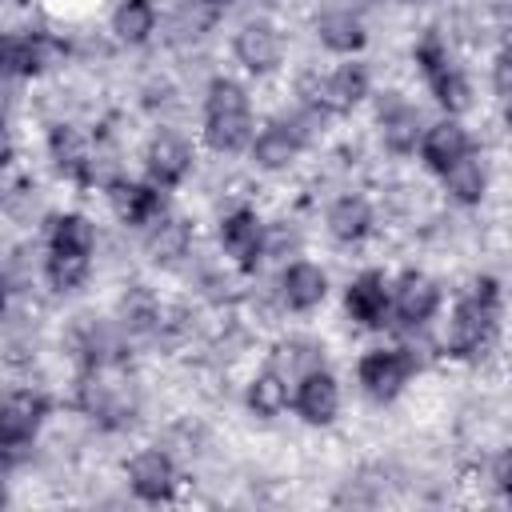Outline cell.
<instances>
[{
	"label": "cell",
	"instance_id": "1",
	"mask_svg": "<svg viewBox=\"0 0 512 512\" xmlns=\"http://www.w3.org/2000/svg\"><path fill=\"white\" fill-rule=\"evenodd\" d=\"M252 140V112H248V96L236 80H212L208 84V100H204V144L220 156L240 152Z\"/></svg>",
	"mask_w": 512,
	"mask_h": 512
},
{
	"label": "cell",
	"instance_id": "2",
	"mask_svg": "<svg viewBox=\"0 0 512 512\" xmlns=\"http://www.w3.org/2000/svg\"><path fill=\"white\" fill-rule=\"evenodd\" d=\"M496 320H500V288L492 276H480L472 296H464L448 320V332H444V352L448 356H476L492 332H496Z\"/></svg>",
	"mask_w": 512,
	"mask_h": 512
},
{
	"label": "cell",
	"instance_id": "3",
	"mask_svg": "<svg viewBox=\"0 0 512 512\" xmlns=\"http://www.w3.org/2000/svg\"><path fill=\"white\" fill-rule=\"evenodd\" d=\"M416 64H420V72H424V80H428V88H432V96L448 108V112H464L468 108V80L460 76V68L452 64V56H448V48L440 44V36H424L420 40V48H416Z\"/></svg>",
	"mask_w": 512,
	"mask_h": 512
},
{
	"label": "cell",
	"instance_id": "4",
	"mask_svg": "<svg viewBox=\"0 0 512 512\" xmlns=\"http://www.w3.org/2000/svg\"><path fill=\"white\" fill-rule=\"evenodd\" d=\"M416 372V360L408 356V348H376L360 360L356 376H360V388L372 396V400H392L400 396V388L408 384V376Z\"/></svg>",
	"mask_w": 512,
	"mask_h": 512
},
{
	"label": "cell",
	"instance_id": "5",
	"mask_svg": "<svg viewBox=\"0 0 512 512\" xmlns=\"http://www.w3.org/2000/svg\"><path fill=\"white\" fill-rule=\"evenodd\" d=\"M388 304H392V312H396L400 324L420 328V324H428L432 312L440 308V288H436V280H428L424 272H404V276L396 280V288H388Z\"/></svg>",
	"mask_w": 512,
	"mask_h": 512
},
{
	"label": "cell",
	"instance_id": "6",
	"mask_svg": "<svg viewBox=\"0 0 512 512\" xmlns=\"http://www.w3.org/2000/svg\"><path fill=\"white\" fill-rule=\"evenodd\" d=\"M288 400L308 424H332L336 412H340V388H336L332 372H324V364L296 376V392Z\"/></svg>",
	"mask_w": 512,
	"mask_h": 512
},
{
	"label": "cell",
	"instance_id": "7",
	"mask_svg": "<svg viewBox=\"0 0 512 512\" xmlns=\"http://www.w3.org/2000/svg\"><path fill=\"white\" fill-rule=\"evenodd\" d=\"M108 204L120 224H156L164 216V196L156 184H132V180H108Z\"/></svg>",
	"mask_w": 512,
	"mask_h": 512
},
{
	"label": "cell",
	"instance_id": "8",
	"mask_svg": "<svg viewBox=\"0 0 512 512\" xmlns=\"http://www.w3.org/2000/svg\"><path fill=\"white\" fill-rule=\"evenodd\" d=\"M128 484H132V492H136L140 500L160 504V500H168L172 488H176V464L168 460V452L144 448V452H136V456L128 460Z\"/></svg>",
	"mask_w": 512,
	"mask_h": 512
},
{
	"label": "cell",
	"instance_id": "9",
	"mask_svg": "<svg viewBox=\"0 0 512 512\" xmlns=\"http://www.w3.org/2000/svg\"><path fill=\"white\" fill-rule=\"evenodd\" d=\"M364 96H368V68L364 64H340L332 76H324L316 84V92L308 100L320 112H352Z\"/></svg>",
	"mask_w": 512,
	"mask_h": 512
},
{
	"label": "cell",
	"instance_id": "10",
	"mask_svg": "<svg viewBox=\"0 0 512 512\" xmlns=\"http://www.w3.org/2000/svg\"><path fill=\"white\" fill-rule=\"evenodd\" d=\"M220 244H224V252H228L244 272H252L256 260H260V252H264V228H260V216H256L252 208H236V212H228V216L220 220Z\"/></svg>",
	"mask_w": 512,
	"mask_h": 512
},
{
	"label": "cell",
	"instance_id": "11",
	"mask_svg": "<svg viewBox=\"0 0 512 512\" xmlns=\"http://www.w3.org/2000/svg\"><path fill=\"white\" fill-rule=\"evenodd\" d=\"M344 308L356 324L364 328H384L392 304H388V280L384 272H360L352 284H348V296H344Z\"/></svg>",
	"mask_w": 512,
	"mask_h": 512
},
{
	"label": "cell",
	"instance_id": "12",
	"mask_svg": "<svg viewBox=\"0 0 512 512\" xmlns=\"http://www.w3.org/2000/svg\"><path fill=\"white\" fill-rule=\"evenodd\" d=\"M144 168H148V184H156V188H176V184L188 176V168H192V152H188L184 140H176V136L164 132V136H156V140L148 144Z\"/></svg>",
	"mask_w": 512,
	"mask_h": 512
},
{
	"label": "cell",
	"instance_id": "13",
	"mask_svg": "<svg viewBox=\"0 0 512 512\" xmlns=\"http://www.w3.org/2000/svg\"><path fill=\"white\" fill-rule=\"evenodd\" d=\"M236 60L248 68V72H272L280 60H284V44H280V32L264 20L256 24H244L240 36H236Z\"/></svg>",
	"mask_w": 512,
	"mask_h": 512
},
{
	"label": "cell",
	"instance_id": "14",
	"mask_svg": "<svg viewBox=\"0 0 512 512\" xmlns=\"http://www.w3.org/2000/svg\"><path fill=\"white\" fill-rule=\"evenodd\" d=\"M300 148H304V132H300V124H292V120H276V124H268V128L256 136V144H252V160H256L260 168L276 172V168H288V164L296 160Z\"/></svg>",
	"mask_w": 512,
	"mask_h": 512
},
{
	"label": "cell",
	"instance_id": "15",
	"mask_svg": "<svg viewBox=\"0 0 512 512\" xmlns=\"http://www.w3.org/2000/svg\"><path fill=\"white\" fill-rule=\"evenodd\" d=\"M464 152H472V144H468V132H464L452 116L420 132V156H424V164H428L432 172H444V168L456 164Z\"/></svg>",
	"mask_w": 512,
	"mask_h": 512
},
{
	"label": "cell",
	"instance_id": "16",
	"mask_svg": "<svg viewBox=\"0 0 512 512\" xmlns=\"http://www.w3.org/2000/svg\"><path fill=\"white\" fill-rule=\"evenodd\" d=\"M44 416H48V400L40 392H12L0 404V436L32 440L36 428L44 424Z\"/></svg>",
	"mask_w": 512,
	"mask_h": 512
},
{
	"label": "cell",
	"instance_id": "17",
	"mask_svg": "<svg viewBox=\"0 0 512 512\" xmlns=\"http://www.w3.org/2000/svg\"><path fill=\"white\" fill-rule=\"evenodd\" d=\"M280 292H284L288 308L308 312V308H316L328 296V276H324V268H316L308 260H296V264H288V272L280 280Z\"/></svg>",
	"mask_w": 512,
	"mask_h": 512
},
{
	"label": "cell",
	"instance_id": "18",
	"mask_svg": "<svg viewBox=\"0 0 512 512\" xmlns=\"http://www.w3.org/2000/svg\"><path fill=\"white\" fill-rule=\"evenodd\" d=\"M380 136L388 152H412L420 144V112L392 96L388 104H380Z\"/></svg>",
	"mask_w": 512,
	"mask_h": 512
},
{
	"label": "cell",
	"instance_id": "19",
	"mask_svg": "<svg viewBox=\"0 0 512 512\" xmlns=\"http://www.w3.org/2000/svg\"><path fill=\"white\" fill-rule=\"evenodd\" d=\"M48 148H52V160L64 176L88 184V172H92V152H88V140L80 136V128L72 124H56L52 136H48Z\"/></svg>",
	"mask_w": 512,
	"mask_h": 512
},
{
	"label": "cell",
	"instance_id": "20",
	"mask_svg": "<svg viewBox=\"0 0 512 512\" xmlns=\"http://www.w3.org/2000/svg\"><path fill=\"white\" fill-rule=\"evenodd\" d=\"M372 228V208L364 196H340L332 208H328V232L344 244H356L364 240Z\"/></svg>",
	"mask_w": 512,
	"mask_h": 512
},
{
	"label": "cell",
	"instance_id": "21",
	"mask_svg": "<svg viewBox=\"0 0 512 512\" xmlns=\"http://www.w3.org/2000/svg\"><path fill=\"white\" fill-rule=\"evenodd\" d=\"M440 176H444L448 192H452L460 204H480L484 192H488V172H484L480 156H472V152H464V156H460L456 164H448Z\"/></svg>",
	"mask_w": 512,
	"mask_h": 512
},
{
	"label": "cell",
	"instance_id": "22",
	"mask_svg": "<svg viewBox=\"0 0 512 512\" xmlns=\"http://www.w3.org/2000/svg\"><path fill=\"white\" fill-rule=\"evenodd\" d=\"M188 244H192V228L184 224V220H168V216H160L156 224H152V232H148V240H144V248H148V256L156 260V264H172V260H180L184 252H188Z\"/></svg>",
	"mask_w": 512,
	"mask_h": 512
},
{
	"label": "cell",
	"instance_id": "23",
	"mask_svg": "<svg viewBox=\"0 0 512 512\" xmlns=\"http://www.w3.org/2000/svg\"><path fill=\"white\" fill-rule=\"evenodd\" d=\"M156 28V8L152 0H120L112 12V32L124 44H144Z\"/></svg>",
	"mask_w": 512,
	"mask_h": 512
},
{
	"label": "cell",
	"instance_id": "24",
	"mask_svg": "<svg viewBox=\"0 0 512 512\" xmlns=\"http://www.w3.org/2000/svg\"><path fill=\"white\" fill-rule=\"evenodd\" d=\"M316 32H320V44L332 48V52H340V56H348V52H356L364 44V24L352 12H340V8L336 12H324L316 20Z\"/></svg>",
	"mask_w": 512,
	"mask_h": 512
},
{
	"label": "cell",
	"instance_id": "25",
	"mask_svg": "<svg viewBox=\"0 0 512 512\" xmlns=\"http://www.w3.org/2000/svg\"><path fill=\"white\" fill-rule=\"evenodd\" d=\"M48 248H56V252H76V256H92V248H96V228H92V220L80 216V212H68V216H60V220H52Z\"/></svg>",
	"mask_w": 512,
	"mask_h": 512
},
{
	"label": "cell",
	"instance_id": "26",
	"mask_svg": "<svg viewBox=\"0 0 512 512\" xmlns=\"http://www.w3.org/2000/svg\"><path fill=\"white\" fill-rule=\"evenodd\" d=\"M248 408H252L260 420L280 416V412L288 408V380H284L276 368L260 372V376L248 384Z\"/></svg>",
	"mask_w": 512,
	"mask_h": 512
},
{
	"label": "cell",
	"instance_id": "27",
	"mask_svg": "<svg viewBox=\"0 0 512 512\" xmlns=\"http://www.w3.org/2000/svg\"><path fill=\"white\" fill-rule=\"evenodd\" d=\"M64 60V44L48 32H32L20 36V76H40L48 68H56Z\"/></svg>",
	"mask_w": 512,
	"mask_h": 512
},
{
	"label": "cell",
	"instance_id": "28",
	"mask_svg": "<svg viewBox=\"0 0 512 512\" xmlns=\"http://www.w3.org/2000/svg\"><path fill=\"white\" fill-rule=\"evenodd\" d=\"M44 276L56 292H72L84 284L88 276V256H76V252H56L48 248V260H44Z\"/></svg>",
	"mask_w": 512,
	"mask_h": 512
},
{
	"label": "cell",
	"instance_id": "29",
	"mask_svg": "<svg viewBox=\"0 0 512 512\" xmlns=\"http://www.w3.org/2000/svg\"><path fill=\"white\" fill-rule=\"evenodd\" d=\"M120 324H124L128 332H152V328L160 324V308H156L152 292H144V288L128 292V296L120 300Z\"/></svg>",
	"mask_w": 512,
	"mask_h": 512
},
{
	"label": "cell",
	"instance_id": "30",
	"mask_svg": "<svg viewBox=\"0 0 512 512\" xmlns=\"http://www.w3.org/2000/svg\"><path fill=\"white\" fill-rule=\"evenodd\" d=\"M492 88H496L500 100L512 96V52H508V48L496 52V64H492Z\"/></svg>",
	"mask_w": 512,
	"mask_h": 512
},
{
	"label": "cell",
	"instance_id": "31",
	"mask_svg": "<svg viewBox=\"0 0 512 512\" xmlns=\"http://www.w3.org/2000/svg\"><path fill=\"white\" fill-rule=\"evenodd\" d=\"M8 76H20V36L0 32V80Z\"/></svg>",
	"mask_w": 512,
	"mask_h": 512
},
{
	"label": "cell",
	"instance_id": "32",
	"mask_svg": "<svg viewBox=\"0 0 512 512\" xmlns=\"http://www.w3.org/2000/svg\"><path fill=\"white\" fill-rule=\"evenodd\" d=\"M508 464H512V460H508V452H500V460H496V488H500V492H508V488H512V480H508Z\"/></svg>",
	"mask_w": 512,
	"mask_h": 512
},
{
	"label": "cell",
	"instance_id": "33",
	"mask_svg": "<svg viewBox=\"0 0 512 512\" xmlns=\"http://www.w3.org/2000/svg\"><path fill=\"white\" fill-rule=\"evenodd\" d=\"M8 160H12V136H8V128L0 124V168H8Z\"/></svg>",
	"mask_w": 512,
	"mask_h": 512
},
{
	"label": "cell",
	"instance_id": "34",
	"mask_svg": "<svg viewBox=\"0 0 512 512\" xmlns=\"http://www.w3.org/2000/svg\"><path fill=\"white\" fill-rule=\"evenodd\" d=\"M4 304H8V292H4V280H0V312H4Z\"/></svg>",
	"mask_w": 512,
	"mask_h": 512
},
{
	"label": "cell",
	"instance_id": "35",
	"mask_svg": "<svg viewBox=\"0 0 512 512\" xmlns=\"http://www.w3.org/2000/svg\"><path fill=\"white\" fill-rule=\"evenodd\" d=\"M200 4H208V8H220V4H228V0H200Z\"/></svg>",
	"mask_w": 512,
	"mask_h": 512
},
{
	"label": "cell",
	"instance_id": "36",
	"mask_svg": "<svg viewBox=\"0 0 512 512\" xmlns=\"http://www.w3.org/2000/svg\"><path fill=\"white\" fill-rule=\"evenodd\" d=\"M0 504H4V484H0Z\"/></svg>",
	"mask_w": 512,
	"mask_h": 512
}]
</instances>
